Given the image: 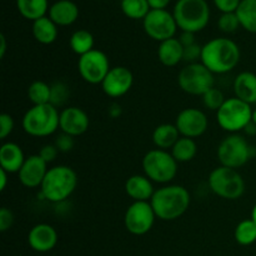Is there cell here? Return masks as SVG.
Listing matches in <instances>:
<instances>
[{
  "label": "cell",
  "instance_id": "6da1fadb",
  "mask_svg": "<svg viewBox=\"0 0 256 256\" xmlns=\"http://www.w3.org/2000/svg\"><path fill=\"white\" fill-rule=\"evenodd\" d=\"M240 48L228 38H215L202 46V62L212 74H226L240 62Z\"/></svg>",
  "mask_w": 256,
  "mask_h": 256
},
{
  "label": "cell",
  "instance_id": "7a4b0ae2",
  "mask_svg": "<svg viewBox=\"0 0 256 256\" xmlns=\"http://www.w3.org/2000/svg\"><path fill=\"white\" fill-rule=\"evenodd\" d=\"M150 204L156 218L164 222H172L179 219L189 209L190 194L184 186L166 185L155 190Z\"/></svg>",
  "mask_w": 256,
  "mask_h": 256
},
{
  "label": "cell",
  "instance_id": "3957f363",
  "mask_svg": "<svg viewBox=\"0 0 256 256\" xmlns=\"http://www.w3.org/2000/svg\"><path fill=\"white\" fill-rule=\"evenodd\" d=\"M78 175L70 166L58 165L48 170L46 176L40 186L42 198L50 202H62L75 192Z\"/></svg>",
  "mask_w": 256,
  "mask_h": 256
},
{
  "label": "cell",
  "instance_id": "277c9868",
  "mask_svg": "<svg viewBox=\"0 0 256 256\" xmlns=\"http://www.w3.org/2000/svg\"><path fill=\"white\" fill-rule=\"evenodd\" d=\"M22 129L30 136L45 138L60 129V112L52 104L32 105L22 118Z\"/></svg>",
  "mask_w": 256,
  "mask_h": 256
},
{
  "label": "cell",
  "instance_id": "5b68a950",
  "mask_svg": "<svg viewBox=\"0 0 256 256\" xmlns=\"http://www.w3.org/2000/svg\"><path fill=\"white\" fill-rule=\"evenodd\" d=\"M172 15L182 32L195 34L208 25L210 9L206 0H178Z\"/></svg>",
  "mask_w": 256,
  "mask_h": 256
},
{
  "label": "cell",
  "instance_id": "8992f818",
  "mask_svg": "<svg viewBox=\"0 0 256 256\" xmlns=\"http://www.w3.org/2000/svg\"><path fill=\"white\" fill-rule=\"evenodd\" d=\"M142 169L152 182L168 184L176 176L178 162L168 150L154 149L145 154Z\"/></svg>",
  "mask_w": 256,
  "mask_h": 256
},
{
  "label": "cell",
  "instance_id": "52a82bcc",
  "mask_svg": "<svg viewBox=\"0 0 256 256\" xmlns=\"http://www.w3.org/2000/svg\"><path fill=\"white\" fill-rule=\"evenodd\" d=\"M216 120L222 129L235 134L246 129L252 122V105L238 98H230L225 100L222 106L216 112Z\"/></svg>",
  "mask_w": 256,
  "mask_h": 256
},
{
  "label": "cell",
  "instance_id": "ba28073f",
  "mask_svg": "<svg viewBox=\"0 0 256 256\" xmlns=\"http://www.w3.org/2000/svg\"><path fill=\"white\" fill-rule=\"evenodd\" d=\"M209 186L214 194L226 200H236L245 192V182L236 169L220 165L209 175Z\"/></svg>",
  "mask_w": 256,
  "mask_h": 256
},
{
  "label": "cell",
  "instance_id": "9c48e42d",
  "mask_svg": "<svg viewBox=\"0 0 256 256\" xmlns=\"http://www.w3.org/2000/svg\"><path fill=\"white\" fill-rule=\"evenodd\" d=\"M178 82L186 94L202 96L214 88V74L202 62H192L180 70Z\"/></svg>",
  "mask_w": 256,
  "mask_h": 256
},
{
  "label": "cell",
  "instance_id": "30bf717a",
  "mask_svg": "<svg viewBox=\"0 0 256 256\" xmlns=\"http://www.w3.org/2000/svg\"><path fill=\"white\" fill-rule=\"evenodd\" d=\"M252 148L244 136L232 134L225 138L218 146V159L222 166L238 169L252 159Z\"/></svg>",
  "mask_w": 256,
  "mask_h": 256
},
{
  "label": "cell",
  "instance_id": "8fae6325",
  "mask_svg": "<svg viewBox=\"0 0 256 256\" xmlns=\"http://www.w3.org/2000/svg\"><path fill=\"white\" fill-rule=\"evenodd\" d=\"M110 62L106 54L100 50H92L80 56L78 62V70L82 79L92 85L102 84L110 72Z\"/></svg>",
  "mask_w": 256,
  "mask_h": 256
},
{
  "label": "cell",
  "instance_id": "7c38bea8",
  "mask_svg": "<svg viewBox=\"0 0 256 256\" xmlns=\"http://www.w3.org/2000/svg\"><path fill=\"white\" fill-rule=\"evenodd\" d=\"M156 215L150 202H134L125 212L124 224L132 235H144L152 229Z\"/></svg>",
  "mask_w": 256,
  "mask_h": 256
},
{
  "label": "cell",
  "instance_id": "4fadbf2b",
  "mask_svg": "<svg viewBox=\"0 0 256 256\" xmlns=\"http://www.w3.org/2000/svg\"><path fill=\"white\" fill-rule=\"evenodd\" d=\"M178 24L168 10H150L144 19V30L152 39L162 42L174 38Z\"/></svg>",
  "mask_w": 256,
  "mask_h": 256
},
{
  "label": "cell",
  "instance_id": "5bb4252c",
  "mask_svg": "<svg viewBox=\"0 0 256 256\" xmlns=\"http://www.w3.org/2000/svg\"><path fill=\"white\" fill-rule=\"evenodd\" d=\"M180 135L185 138H199L208 130L209 120L204 112L196 108H188L179 112L175 122Z\"/></svg>",
  "mask_w": 256,
  "mask_h": 256
},
{
  "label": "cell",
  "instance_id": "9a60e30c",
  "mask_svg": "<svg viewBox=\"0 0 256 256\" xmlns=\"http://www.w3.org/2000/svg\"><path fill=\"white\" fill-rule=\"evenodd\" d=\"M134 82V75L125 66H115L110 69L106 78L102 82V88L109 98H122L130 92Z\"/></svg>",
  "mask_w": 256,
  "mask_h": 256
},
{
  "label": "cell",
  "instance_id": "2e32d148",
  "mask_svg": "<svg viewBox=\"0 0 256 256\" xmlns=\"http://www.w3.org/2000/svg\"><path fill=\"white\" fill-rule=\"evenodd\" d=\"M48 170V162H44L39 154L32 155L25 159L24 165L18 172V176L25 188L34 189L42 186Z\"/></svg>",
  "mask_w": 256,
  "mask_h": 256
},
{
  "label": "cell",
  "instance_id": "e0dca14e",
  "mask_svg": "<svg viewBox=\"0 0 256 256\" xmlns=\"http://www.w3.org/2000/svg\"><path fill=\"white\" fill-rule=\"evenodd\" d=\"M90 119L86 112L78 106H69L60 112V130L70 136H80L88 132Z\"/></svg>",
  "mask_w": 256,
  "mask_h": 256
},
{
  "label": "cell",
  "instance_id": "ac0fdd59",
  "mask_svg": "<svg viewBox=\"0 0 256 256\" xmlns=\"http://www.w3.org/2000/svg\"><path fill=\"white\" fill-rule=\"evenodd\" d=\"M28 242L32 249L39 252H46L54 249L58 242V232L52 225L38 224L28 235Z\"/></svg>",
  "mask_w": 256,
  "mask_h": 256
},
{
  "label": "cell",
  "instance_id": "d6986e66",
  "mask_svg": "<svg viewBox=\"0 0 256 256\" xmlns=\"http://www.w3.org/2000/svg\"><path fill=\"white\" fill-rule=\"evenodd\" d=\"M25 159L22 149L15 142H4L0 148V169L9 174L19 172Z\"/></svg>",
  "mask_w": 256,
  "mask_h": 256
},
{
  "label": "cell",
  "instance_id": "ffe728a7",
  "mask_svg": "<svg viewBox=\"0 0 256 256\" xmlns=\"http://www.w3.org/2000/svg\"><path fill=\"white\" fill-rule=\"evenodd\" d=\"M125 192L134 202H150L155 190L146 175H132L125 182Z\"/></svg>",
  "mask_w": 256,
  "mask_h": 256
},
{
  "label": "cell",
  "instance_id": "44dd1931",
  "mask_svg": "<svg viewBox=\"0 0 256 256\" xmlns=\"http://www.w3.org/2000/svg\"><path fill=\"white\" fill-rule=\"evenodd\" d=\"M79 8L72 0H59L49 8V18L60 26H68L76 22Z\"/></svg>",
  "mask_w": 256,
  "mask_h": 256
},
{
  "label": "cell",
  "instance_id": "7402d4cb",
  "mask_svg": "<svg viewBox=\"0 0 256 256\" xmlns=\"http://www.w3.org/2000/svg\"><path fill=\"white\" fill-rule=\"evenodd\" d=\"M235 98L246 104H256V74L242 72L234 80Z\"/></svg>",
  "mask_w": 256,
  "mask_h": 256
},
{
  "label": "cell",
  "instance_id": "603a6c76",
  "mask_svg": "<svg viewBox=\"0 0 256 256\" xmlns=\"http://www.w3.org/2000/svg\"><path fill=\"white\" fill-rule=\"evenodd\" d=\"M158 58L165 66H175L184 60V46L176 38L164 40L158 48Z\"/></svg>",
  "mask_w": 256,
  "mask_h": 256
},
{
  "label": "cell",
  "instance_id": "cb8c5ba5",
  "mask_svg": "<svg viewBox=\"0 0 256 256\" xmlns=\"http://www.w3.org/2000/svg\"><path fill=\"white\" fill-rule=\"evenodd\" d=\"M180 136L182 135L175 124H160L152 132V142L158 149L172 150Z\"/></svg>",
  "mask_w": 256,
  "mask_h": 256
},
{
  "label": "cell",
  "instance_id": "d4e9b609",
  "mask_svg": "<svg viewBox=\"0 0 256 256\" xmlns=\"http://www.w3.org/2000/svg\"><path fill=\"white\" fill-rule=\"evenodd\" d=\"M58 25L49 16H42L32 22V35L40 44L49 45L56 40Z\"/></svg>",
  "mask_w": 256,
  "mask_h": 256
},
{
  "label": "cell",
  "instance_id": "484cf974",
  "mask_svg": "<svg viewBox=\"0 0 256 256\" xmlns=\"http://www.w3.org/2000/svg\"><path fill=\"white\" fill-rule=\"evenodd\" d=\"M16 8L22 16L32 22L45 16L49 10L48 0H16Z\"/></svg>",
  "mask_w": 256,
  "mask_h": 256
},
{
  "label": "cell",
  "instance_id": "4316f807",
  "mask_svg": "<svg viewBox=\"0 0 256 256\" xmlns=\"http://www.w3.org/2000/svg\"><path fill=\"white\" fill-rule=\"evenodd\" d=\"M235 12L240 22V26L244 28L246 32L256 34V0H242Z\"/></svg>",
  "mask_w": 256,
  "mask_h": 256
},
{
  "label": "cell",
  "instance_id": "83f0119b",
  "mask_svg": "<svg viewBox=\"0 0 256 256\" xmlns=\"http://www.w3.org/2000/svg\"><path fill=\"white\" fill-rule=\"evenodd\" d=\"M198 152L196 142L192 138L180 136L176 144L172 146V155L178 162H188L195 158Z\"/></svg>",
  "mask_w": 256,
  "mask_h": 256
},
{
  "label": "cell",
  "instance_id": "f1b7e54d",
  "mask_svg": "<svg viewBox=\"0 0 256 256\" xmlns=\"http://www.w3.org/2000/svg\"><path fill=\"white\" fill-rule=\"evenodd\" d=\"M69 44L75 54L82 56V55L94 50V36H92V32L85 29L76 30L70 36Z\"/></svg>",
  "mask_w": 256,
  "mask_h": 256
},
{
  "label": "cell",
  "instance_id": "f546056e",
  "mask_svg": "<svg viewBox=\"0 0 256 256\" xmlns=\"http://www.w3.org/2000/svg\"><path fill=\"white\" fill-rule=\"evenodd\" d=\"M50 96H52V86L42 80L32 82L28 88V98L32 105L50 104Z\"/></svg>",
  "mask_w": 256,
  "mask_h": 256
},
{
  "label": "cell",
  "instance_id": "4dcf8cb0",
  "mask_svg": "<svg viewBox=\"0 0 256 256\" xmlns=\"http://www.w3.org/2000/svg\"><path fill=\"white\" fill-rule=\"evenodd\" d=\"M122 10L130 19L144 20L152 9L148 0H122Z\"/></svg>",
  "mask_w": 256,
  "mask_h": 256
},
{
  "label": "cell",
  "instance_id": "1f68e13d",
  "mask_svg": "<svg viewBox=\"0 0 256 256\" xmlns=\"http://www.w3.org/2000/svg\"><path fill=\"white\" fill-rule=\"evenodd\" d=\"M235 240L242 246H249L256 242V224L252 219L242 220L235 229Z\"/></svg>",
  "mask_w": 256,
  "mask_h": 256
},
{
  "label": "cell",
  "instance_id": "d6a6232c",
  "mask_svg": "<svg viewBox=\"0 0 256 256\" xmlns=\"http://www.w3.org/2000/svg\"><path fill=\"white\" fill-rule=\"evenodd\" d=\"M50 86H52L50 104L54 105L55 108L64 105L70 96V88L62 82H54V84H52Z\"/></svg>",
  "mask_w": 256,
  "mask_h": 256
},
{
  "label": "cell",
  "instance_id": "836d02e7",
  "mask_svg": "<svg viewBox=\"0 0 256 256\" xmlns=\"http://www.w3.org/2000/svg\"><path fill=\"white\" fill-rule=\"evenodd\" d=\"M225 100L226 99L222 90L216 89V88H212L209 92L202 95V102H204L205 108L209 110H214V112H218L222 106Z\"/></svg>",
  "mask_w": 256,
  "mask_h": 256
},
{
  "label": "cell",
  "instance_id": "e575fe53",
  "mask_svg": "<svg viewBox=\"0 0 256 256\" xmlns=\"http://www.w3.org/2000/svg\"><path fill=\"white\" fill-rule=\"evenodd\" d=\"M218 26L224 32H234L240 26L236 12H224L218 20Z\"/></svg>",
  "mask_w": 256,
  "mask_h": 256
},
{
  "label": "cell",
  "instance_id": "d590c367",
  "mask_svg": "<svg viewBox=\"0 0 256 256\" xmlns=\"http://www.w3.org/2000/svg\"><path fill=\"white\" fill-rule=\"evenodd\" d=\"M14 119L12 115H0V139H6L14 130Z\"/></svg>",
  "mask_w": 256,
  "mask_h": 256
},
{
  "label": "cell",
  "instance_id": "8d00e7d4",
  "mask_svg": "<svg viewBox=\"0 0 256 256\" xmlns=\"http://www.w3.org/2000/svg\"><path fill=\"white\" fill-rule=\"evenodd\" d=\"M202 46H200L196 42L189 45V46H184V60L189 64L198 62V60L202 59Z\"/></svg>",
  "mask_w": 256,
  "mask_h": 256
},
{
  "label": "cell",
  "instance_id": "74e56055",
  "mask_svg": "<svg viewBox=\"0 0 256 256\" xmlns=\"http://www.w3.org/2000/svg\"><path fill=\"white\" fill-rule=\"evenodd\" d=\"M74 138L65 132H62L55 140V146L58 148L59 152H69L74 148Z\"/></svg>",
  "mask_w": 256,
  "mask_h": 256
},
{
  "label": "cell",
  "instance_id": "f35d334b",
  "mask_svg": "<svg viewBox=\"0 0 256 256\" xmlns=\"http://www.w3.org/2000/svg\"><path fill=\"white\" fill-rule=\"evenodd\" d=\"M242 0H214V4L220 12H235L239 8Z\"/></svg>",
  "mask_w": 256,
  "mask_h": 256
},
{
  "label": "cell",
  "instance_id": "ab89813d",
  "mask_svg": "<svg viewBox=\"0 0 256 256\" xmlns=\"http://www.w3.org/2000/svg\"><path fill=\"white\" fill-rule=\"evenodd\" d=\"M14 224V215L8 208L0 209V232H6Z\"/></svg>",
  "mask_w": 256,
  "mask_h": 256
},
{
  "label": "cell",
  "instance_id": "60d3db41",
  "mask_svg": "<svg viewBox=\"0 0 256 256\" xmlns=\"http://www.w3.org/2000/svg\"><path fill=\"white\" fill-rule=\"evenodd\" d=\"M58 154H59V150L55 146V144L44 145L39 152V155L42 156V159L44 160V162H46L48 164L54 162V160L56 159Z\"/></svg>",
  "mask_w": 256,
  "mask_h": 256
},
{
  "label": "cell",
  "instance_id": "b9f144b4",
  "mask_svg": "<svg viewBox=\"0 0 256 256\" xmlns=\"http://www.w3.org/2000/svg\"><path fill=\"white\" fill-rule=\"evenodd\" d=\"M180 42L182 44V46H189V45L195 44V34L194 32H182V35L179 38Z\"/></svg>",
  "mask_w": 256,
  "mask_h": 256
},
{
  "label": "cell",
  "instance_id": "7bdbcfd3",
  "mask_svg": "<svg viewBox=\"0 0 256 256\" xmlns=\"http://www.w3.org/2000/svg\"><path fill=\"white\" fill-rule=\"evenodd\" d=\"M152 10H164L170 4V0H148Z\"/></svg>",
  "mask_w": 256,
  "mask_h": 256
},
{
  "label": "cell",
  "instance_id": "ee69618b",
  "mask_svg": "<svg viewBox=\"0 0 256 256\" xmlns=\"http://www.w3.org/2000/svg\"><path fill=\"white\" fill-rule=\"evenodd\" d=\"M109 114L112 118H118L120 114H122V106L116 102H112L109 106Z\"/></svg>",
  "mask_w": 256,
  "mask_h": 256
},
{
  "label": "cell",
  "instance_id": "f6af8a7d",
  "mask_svg": "<svg viewBox=\"0 0 256 256\" xmlns=\"http://www.w3.org/2000/svg\"><path fill=\"white\" fill-rule=\"evenodd\" d=\"M8 175H9V172H6L5 170L0 169V190H2V192H4L5 188H6Z\"/></svg>",
  "mask_w": 256,
  "mask_h": 256
},
{
  "label": "cell",
  "instance_id": "bcb514c9",
  "mask_svg": "<svg viewBox=\"0 0 256 256\" xmlns=\"http://www.w3.org/2000/svg\"><path fill=\"white\" fill-rule=\"evenodd\" d=\"M5 50H6V39L4 35H0V58H4Z\"/></svg>",
  "mask_w": 256,
  "mask_h": 256
},
{
  "label": "cell",
  "instance_id": "7dc6e473",
  "mask_svg": "<svg viewBox=\"0 0 256 256\" xmlns=\"http://www.w3.org/2000/svg\"><path fill=\"white\" fill-rule=\"evenodd\" d=\"M252 219L254 220L255 224H256V204H255V206L252 208Z\"/></svg>",
  "mask_w": 256,
  "mask_h": 256
},
{
  "label": "cell",
  "instance_id": "c3c4849f",
  "mask_svg": "<svg viewBox=\"0 0 256 256\" xmlns=\"http://www.w3.org/2000/svg\"><path fill=\"white\" fill-rule=\"evenodd\" d=\"M252 122L256 125V108L252 110Z\"/></svg>",
  "mask_w": 256,
  "mask_h": 256
}]
</instances>
